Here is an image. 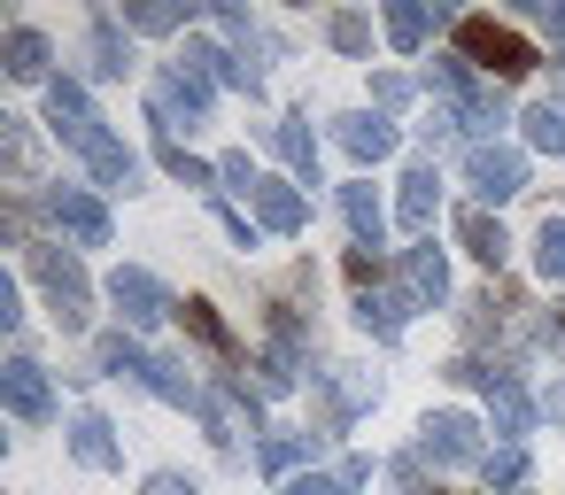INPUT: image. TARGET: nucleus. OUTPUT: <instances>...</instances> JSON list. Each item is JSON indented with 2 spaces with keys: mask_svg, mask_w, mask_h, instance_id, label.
I'll use <instances>...</instances> for the list:
<instances>
[{
  "mask_svg": "<svg viewBox=\"0 0 565 495\" xmlns=\"http://www.w3.org/2000/svg\"><path fill=\"white\" fill-rule=\"evenodd\" d=\"M457 240H465V248H472V256H480L488 271H495V263L511 256V233H503V225H495L488 209H465V217H457Z\"/></svg>",
  "mask_w": 565,
  "mask_h": 495,
  "instance_id": "19",
  "label": "nucleus"
},
{
  "mask_svg": "<svg viewBox=\"0 0 565 495\" xmlns=\"http://www.w3.org/2000/svg\"><path fill=\"white\" fill-rule=\"evenodd\" d=\"M480 472H488V487H519V480H526V449H519V441H503V449H488V456H480Z\"/></svg>",
  "mask_w": 565,
  "mask_h": 495,
  "instance_id": "31",
  "label": "nucleus"
},
{
  "mask_svg": "<svg viewBox=\"0 0 565 495\" xmlns=\"http://www.w3.org/2000/svg\"><path fill=\"white\" fill-rule=\"evenodd\" d=\"M457 55L472 71H488V78H526L534 71V47L511 24H495V17H457Z\"/></svg>",
  "mask_w": 565,
  "mask_h": 495,
  "instance_id": "1",
  "label": "nucleus"
},
{
  "mask_svg": "<svg viewBox=\"0 0 565 495\" xmlns=\"http://www.w3.org/2000/svg\"><path fill=\"white\" fill-rule=\"evenodd\" d=\"M47 125H55V132L94 125V109H86V86H78V78H55V86H47Z\"/></svg>",
  "mask_w": 565,
  "mask_h": 495,
  "instance_id": "23",
  "label": "nucleus"
},
{
  "mask_svg": "<svg viewBox=\"0 0 565 495\" xmlns=\"http://www.w3.org/2000/svg\"><path fill=\"white\" fill-rule=\"evenodd\" d=\"M395 480H403L411 495H426V472H418V456H403V464H395Z\"/></svg>",
  "mask_w": 565,
  "mask_h": 495,
  "instance_id": "42",
  "label": "nucleus"
},
{
  "mask_svg": "<svg viewBox=\"0 0 565 495\" xmlns=\"http://www.w3.org/2000/svg\"><path fill=\"white\" fill-rule=\"evenodd\" d=\"M156 155H163V171H171V179H186V186H210V179H217V171H210V163H202V155H186V148H179V140H171V132H163V140H156Z\"/></svg>",
  "mask_w": 565,
  "mask_h": 495,
  "instance_id": "30",
  "label": "nucleus"
},
{
  "mask_svg": "<svg viewBox=\"0 0 565 495\" xmlns=\"http://www.w3.org/2000/svg\"><path fill=\"white\" fill-rule=\"evenodd\" d=\"M0 163H9V179H32L40 171V140L24 117H0Z\"/></svg>",
  "mask_w": 565,
  "mask_h": 495,
  "instance_id": "22",
  "label": "nucleus"
},
{
  "mask_svg": "<svg viewBox=\"0 0 565 495\" xmlns=\"http://www.w3.org/2000/svg\"><path fill=\"white\" fill-rule=\"evenodd\" d=\"M217 225H225V233H233V240H241V248H256V225H248V217H241V209H217Z\"/></svg>",
  "mask_w": 565,
  "mask_h": 495,
  "instance_id": "39",
  "label": "nucleus"
},
{
  "mask_svg": "<svg viewBox=\"0 0 565 495\" xmlns=\"http://www.w3.org/2000/svg\"><path fill=\"white\" fill-rule=\"evenodd\" d=\"M341 148H349L356 163H387V155H395V125H387L380 109H364V117H341Z\"/></svg>",
  "mask_w": 565,
  "mask_h": 495,
  "instance_id": "13",
  "label": "nucleus"
},
{
  "mask_svg": "<svg viewBox=\"0 0 565 495\" xmlns=\"http://www.w3.org/2000/svg\"><path fill=\"white\" fill-rule=\"evenodd\" d=\"M534 271H542V279H565V217H550V225L534 233Z\"/></svg>",
  "mask_w": 565,
  "mask_h": 495,
  "instance_id": "32",
  "label": "nucleus"
},
{
  "mask_svg": "<svg viewBox=\"0 0 565 495\" xmlns=\"http://www.w3.org/2000/svg\"><path fill=\"white\" fill-rule=\"evenodd\" d=\"M0 402H9L24 426H47V418H55V387H47V372H40V364H24V356L0 372Z\"/></svg>",
  "mask_w": 565,
  "mask_h": 495,
  "instance_id": "10",
  "label": "nucleus"
},
{
  "mask_svg": "<svg viewBox=\"0 0 565 495\" xmlns=\"http://www.w3.org/2000/svg\"><path fill=\"white\" fill-rule=\"evenodd\" d=\"M434 202H441V186H434V163H411V171H403V202H395L403 233H426V225H434Z\"/></svg>",
  "mask_w": 565,
  "mask_h": 495,
  "instance_id": "15",
  "label": "nucleus"
},
{
  "mask_svg": "<svg viewBox=\"0 0 565 495\" xmlns=\"http://www.w3.org/2000/svg\"><path fill=\"white\" fill-rule=\"evenodd\" d=\"M542 410H550V418L565 426V387H550V395H542Z\"/></svg>",
  "mask_w": 565,
  "mask_h": 495,
  "instance_id": "43",
  "label": "nucleus"
},
{
  "mask_svg": "<svg viewBox=\"0 0 565 495\" xmlns=\"http://www.w3.org/2000/svg\"><path fill=\"white\" fill-rule=\"evenodd\" d=\"M403 294H411V302H441V294H449L441 248H411V256H403Z\"/></svg>",
  "mask_w": 565,
  "mask_h": 495,
  "instance_id": "16",
  "label": "nucleus"
},
{
  "mask_svg": "<svg viewBox=\"0 0 565 495\" xmlns=\"http://www.w3.org/2000/svg\"><path fill=\"white\" fill-rule=\"evenodd\" d=\"M125 24L132 32H179L186 9H179V0H125Z\"/></svg>",
  "mask_w": 565,
  "mask_h": 495,
  "instance_id": "27",
  "label": "nucleus"
},
{
  "mask_svg": "<svg viewBox=\"0 0 565 495\" xmlns=\"http://www.w3.org/2000/svg\"><path fill=\"white\" fill-rule=\"evenodd\" d=\"M71 456L94 464V472H109V464H117V426H109L102 410H86V418L71 426Z\"/></svg>",
  "mask_w": 565,
  "mask_h": 495,
  "instance_id": "18",
  "label": "nucleus"
},
{
  "mask_svg": "<svg viewBox=\"0 0 565 495\" xmlns=\"http://www.w3.org/2000/svg\"><path fill=\"white\" fill-rule=\"evenodd\" d=\"M302 456H310V433H271L264 441V472H295Z\"/></svg>",
  "mask_w": 565,
  "mask_h": 495,
  "instance_id": "34",
  "label": "nucleus"
},
{
  "mask_svg": "<svg viewBox=\"0 0 565 495\" xmlns=\"http://www.w3.org/2000/svg\"><path fill=\"white\" fill-rule=\"evenodd\" d=\"M341 217H349V233H356V248H380V233H387V217H380V202H372V186H341Z\"/></svg>",
  "mask_w": 565,
  "mask_h": 495,
  "instance_id": "21",
  "label": "nucleus"
},
{
  "mask_svg": "<svg viewBox=\"0 0 565 495\" xmlns=\"http://www.w3.org/2000/svg\"><path fill=\"white\" fill-rule=\"evenodd\" d=\"M349 279L372 294V279H380V256H372V248H349Z\"/></svg>",
  "mask_w": 565,
  "mask_h": 495,
  "instance_id": "37",
  "label": "nucleus"
},
{
  "mask_svg": "<svg viewBox=\"0 0 565 495\" xmlns=\"http://www.w3.org/2000/svg\"><path fill=\"white\" fill-rule=\"evenodd\" d=\"M426 456L434 464H480V426L465 410H434L426 418Z\"/></svg>",
  "mask_w": 565,
  "mask_h": 495,
  "instance_id": "11",
  "label": "nucleus"
},
{
  "mask_svg": "<svg viewBox=\"0 0 565 495\" xmlns=\"http://www.w3.org/2000/svg\"><path fill=\"white\" fill-rule=\"evenodd\" d=\"M372 101H380V117L403 109V101H411V78H403V71H380V78H372Z\"/></svg>",
  "mask_w": 565,
  "mask_h": 495,
  "instance_id": "36",
  "label": "nucleus"
},
{
  "mask_svg": "<svg viewBox=\"0 0 565 495\" xmlns=\"http://www.w3.org/2000/svg\"><path fill=\"white\" fill-rule=\"evenodd\" d=\"M434 17H441V9H418V0H395V9L380 17V32H387V40H395L403 55H418V47H426V32H434Z\"/></svg>",
  "mask_w": 565,
  "mask_h": 495,
  "instance_id": "20",
  "label": "nucleus"
},
{
  "mask_svg": "<svg viewBox=\"0 0 565 495\" xmlns=\"http://www.w3.org/2000/svg\"><path fill=\"white\" fill-rule=\"evenodd\" d=\"M287 495H349V487H341V480H318V472H310V480H287Z\"/></svg>",
  "mask_w": 565,
  "mask_h": 495,
  "instance_id": "41",
  "label": "nucleus"
},
{
  "mask_svg": "<svg viewBox=\"0 0 565 495\" xmlns=\"http://www.w3.org/2000/svg\"><path fill=\"white\" fill-rule=\"evenodd\" d=\"M356 318H364V333L395 341V333H403V318H411V294H356Z\"/></svg>",
  "mask_w": 565,
  "mask_h": 495,
  "instance_id": "25",
  "label": "nucleus"
},
{
  "mask_svg": "<svg viewBox=\"0 0 565 495\" xmlns=\"http://www.w3.org/2000/svg\"><path fill=\"white\" fill-rule=\"evenodd\" d=\"M256 225L264 233H302V217H310V202H302V186L295 179H256Z\"/></svg>",
  "mask_w": 565,
  "mask_h": 495,
  "instance_id": "12",
  "label": "nucleus"
},
{
  "mask_svg": "<svg viewBox=\"0 0 565 495\" xmlns=\"http://www.w3.org/2000/svg\"><path fill=\"white\" fill-rule=\"evenodd\" d=\"M326 40H333L341 55H364V47H372V17H356V9H341V17L326 24Z\"/></svg>",
  "mask_w": 565,
  "mask_h": 495,
  "instance_id": "33",
  "label": "nucleus"
},
{
  "mask_svg": "<svg viewBox=\"0 0 565 495\" xmlns=\"http://www.w3.org/2000/svg\"><path fill=\"white\" fill-rule=\"evenodd\" d=\"M434 86L449 94V109H457V125H472V132H495L511 109H503V94L472 71V63H434Z\"/></svg>",
  "mask_w": 565,
  "mask_h": 495,
  "instance_id": "2",
  "label": "nucleus"
},
{
  "mask_svg": "<svg viewBox=\"0 0 565 495\" xmlns=\"http://www.w3.org/2000/svg\"><path fill=\"white\" fill-rule=\"evenodd\" d=\"M333 480H341V487H349V495H356V487H364V480H372V456H341V472H333Z\"/></svg>",
  "mask_w": 565,
  "mask_h": 495,
  "instance_id": "38",
  "label": "nucleus"
},
{
  "mask_svg": "<svg viewBox=\"0 0 565 495\" xmlns=\"http://www.w3.org/2000/svg\"><path fill=\"white\" fill-rule=\"evenodd\" d=\"M271 148H279V163H287V171H302V179H318V140L302 132V117H287V125H271Z\"/></svg>",
  "mask_w": 565,
  "mask_h": 495,
  "instance_id": "24",
  "label": "nucleus"
},
{
  "mask_svg": "<svg viewBox=\"0 0 565 495\" xmlns=\"http://www.w3.org/2000/svg\"><path fill=\"white\" fill-rule=\"evenodd\" d=\"M94 364H102V372H117V379H140L148 348H140V341H125V333H109V341H94Z\"/></svg>",
  "mask_w": 565,
  "mask_h": 495,
  "instance_id": "28",
  "label": "nucleus"
},
{
  "mask_svg": "<svg viewBox=\"0 0 565 495\" xmlns=\"http://www.w3.org/2000/svg\"><path fill=\"white\" fill-rule=\"evenodd\" d=\"M465 186L480 202H511V194H526V155L503 140H480V148H465Z\"/></svg>",
  "mask_w": 565,
  "mask_h": 495,
  "instance_id": "5",
  "label": "nucleus"
},
{
  "mask_svg": "<svg viewBox=\"0 0 565 495\" xmlns=\"http://www.w3.org/2000/svg\"><path fill=\"white\" fill-rule=\"evenodd\" d=\"M47 217H55L78 248H109V209H102L86 186H55V194H47Z\"/></svg>",
  "mask_w": 565,
  "mask_h": 495,
  "instance_id": "9",
  "label": "nucleus"
},
{
  "mask_svg": "<svg viewBox=\"0 0 565 495\" xmlns=\"http://www.w3.org/2000/svg\"><path fill=\"white\" fill-rule=\"evenodd\" d=\"M24 263H32V279L47 287V302H55V318H63V333H78L86 325V302H94V287H86V271L63 256V248H24Z\"/></svg>",
  "mask_w": 565,
  "mask_h": 495,
  "instance_id": "3",
  "label": "nucleus"
},
{
  "mask_svg": "<svg viewBox=\"0 0 565 495\" xmlns=\"http://www.w3.org/2000/svg\"><path fill=\"white\" fill-rule=\"evenodd\" d=\"M0 71H9L17 86H40V78H47V40L17 24L9 40H0ZM47 86H55V78H47Z\"/></svg>",
  "mask_w": 565,
  "mask_h": 495,
  "instance_id": "14",
  "label": "nucleus"
},
{
  "mask_svg": "<svg viewBox=\"0 0 565 495\" xmlns=\"http://www.w3.org/2000/svg\"><path fill=\"white\" fill-rule=\"evenodd\" d=\"M140 387L163 395V402H179V410H202V387L179 372V356H148V364H140Z\"/></svg>",
  "mask_w": 565,
  "mask_h": 495,
  "instance_id": "17",
  "label": "nucleus"
},
{
  "mask_svg": "<svg viewBox=\"0 0 565 495\" xmlns=\"http://www.w3.org/2000/svg\"><path fill=\"white\" fill-rule=\"evenodd\" d=\"M148 495H202V487H194V480H179V472H156V480H148Z\"/></svg>",
  "mask_w": 565,
  "mask_h": 495,
  "instance_id": "40",
  "label": "nucleus"
},
{
  "mask_svg": "<svg viewBox=\"0 0 565 495\" xmlns=\"http://www.w3.org/2000/svg\"><path fill=\"white\" fill-rule=\"evenodd\" d=\"M179 318H186V333H194L210 356H233V333H225V318H217L202 294H186V302H179Z\"/></svg>",
  "mask_w": 565,
  "mask_h": 495,
  "instance_id": "26",
  "label": "nucleus"
},
{
  "mask_svg": "<svg viewBox=\"0 0 565 495\" xmlns=\"http://www.w3.org/2000/svg\"><path fill=\"white\" fill-rule=\"evenodd\" d=\"M449 379H457V387H480V395H488V410H495V433H511V441H519V433L534 426V402H526V387H519L511 372H488V364L457 356V364H449Z\"/></svg>",
  "mask_w": 565,
  "mask_h": 495,
  "instance_id": "4",
  "label": "nucleus"
},
{
  "mask_svg": "<svg viewBox=\"0 0 565 495\" xmlns=\"http://www.w3.org/2000/svg\"><path fill=\"white\" fill-rule=\"evenodd\" d=\"M148 109H156V125H163V132H171V125H194V117L210 109V78H194V71L179 63V71H163V78H156Z\"/></svg>",
  "mask_w": 565,
  "mask_h": 495,
  "instance_id": "8",
  "label": "nucleus"
},
{
  "mask_svg": "<svg viewBox=\"0 0 565 495\" xmlns=\"http://www.w3.org/2000/svg\"><path fill=\"white\" fill-rule=\"evenodd\" d=\"M94 71H125V40H117V24H94Z\"/></svg>",
  "mask_w": 565,
  "mask_h": 495,
  "instance_id": "35",
  "label": "nucleus"
},
{
  "mask_svg": "<svg viewBox=\"0 0 565 495\" xmlns=\"http://www.w3.org/2000/svg\"><path fill=\"white\" fill-rule=\"evenodd\" d=\"M63 140L78 148V163H86L102 186H132V179H140V155H132L117 132H102V117H94V125H78V132H63Z\"/></svg>",
  "mask_w": 565,
  "mask_h": 495,
  "instance_id": "6",
  "label": "nucleus"
},
{
  "mask_svg": "<svg viewBox=\"0 0 565 495\" xmlns=\"http://www.w3.org/2000/svg\"><path fill=\"white\" fill-rule=\"evenodd\" d=\"M526 140L550 148V155H565V101H534L526 109Z\"/></svg>",
  "mask_w": 565,
  "mask_h": 495,
  "instance_id": "29",
  "label": "nucleus"
},
{
  "mask_svg": "<svg viewBox=\"0 0 565 495\" xmlns=\"http://www.w3.org/2000/svg\"><path fill=\"white\" fill-rule=\"evenodd\" d=\"M109 302L125 310V325H163L179 302L163 294V279L156 271H140V263H117V279H109Z\"/></svg>",
  "mask_w": 565,
  "mask_h": 495,
  "instance_id": "7",
  "label": "nucleus"
}]
</instances>
